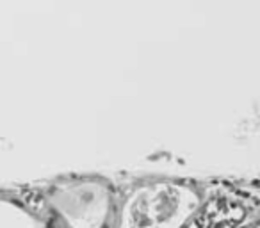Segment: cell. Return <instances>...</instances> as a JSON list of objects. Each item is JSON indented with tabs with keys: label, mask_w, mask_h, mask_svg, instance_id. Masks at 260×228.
<instances>
[{
	"label": "cell",
	"mask_w": 260,
	"mask_h": 228,
	"mask_svg": "<svg viewBox=\"0 0 260 228\" xmlns=\"http://www.w3.org/2000/svg\"><path fill=\"white\" fill-rule=\"evenodd\" d=\"M0 228H47L34 212L14 200L0 198Z\"/></svg>",
	"instance_id": "3957f363"
},
{
	"label": "cell",
	"mask_w": 260,
	"mask_h": 228,
	"mask_svg": "<svg viewBox=\"0 0 260 228\" xmlns=\"http://www.w3.org/2000/svg\"><path fill=\"white\" fill-rule=\"evenodd\" d=\"M196 196L175 183L137 189L123 207L121 228H180L193 214Z\"/></svg>",
	"instance_id": "6da1fadb"
},
{
	"label": "cell",
	"mask_w": 260,
	"mask_h": 228,
	"mask_svg": "<svg viewBox=\"0 0 260 228\" xmlns=\"http://www.w3.org/2000/svg\"><path fill=\"white\" fill-rule=\"evenodd\" d=\"M50 205L68 228H105L112 209V194L98 180H75L53 189Z\"/></svg>",
	"instance_id": "7a4b0ae2"
},
{
	"label": "cell",
	"mask_w": 260,
	"mask_h": 228,
	"mask_svg": "<svg viewBox=\"0 0 260 228\" xmlns=\"http://www.w3.org/2000/svg\"><path fill=\"white\" fill-rule=\"evenodd\" d=\"M255 228H260V227H255Z\"/></svg>",
	"instance_id": "277c9868"
}]
</instances>
